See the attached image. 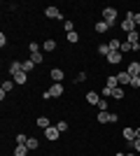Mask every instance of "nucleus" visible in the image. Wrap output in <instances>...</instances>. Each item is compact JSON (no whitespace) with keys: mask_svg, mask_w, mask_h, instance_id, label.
<instances>
[{"mask_svg":"<svg viewBox=\"0 0 140 156\" xmlns=\"http://www.w3.org/2000/svg\"><path fill=\"white\" fill-rule=\"evenodd\" d=\"M133 21H135V23H140V12H138V14H133Z\"/></svg>","mask_w":140,"mask_h":156,"instance_id":"ea45409f","label":"nucleus"},{"mask_svg":"<svg viewBox=\"0 0 140 156\" xmlns=\"http://www.w3.org/2000/svg\"><path fill=\"white\" fill-rule=\"evenodd\" d=\"M49 77H52L54 82H63V70H61V68H54V70L49 72Z\"/></svg>","mask_w":140,"mask_h":156,"instance_id":"9b49d317","label":"nucleus"},{"mask_svg":"<svg viewBox=\"0 0 140 156\" xmlns=\"http://www.w3.org/2000/svg\"><path fill=\"white\" fill-rule=\"evenodd\" d=\"M103 96H105V98H112V89H110V86H103Z\"/></svg>","mask_w":140,"mask_h":156,"instance_id":"4c0bfd02","label":"nucleus"},{"mask_svg":"<svg viewBox=\"0 0 140 156\" xmlns=\"http://www.w3.org/2000/svg\"><path fill=\"white\" fill-rule=\"evenodd\" d=\"M98 124H112V121H119V117L117 114H112V112H98Z\"/></svg>","mask_w":140,"mask_h":156,"instance_id":"f03ea898","label":"nucleus"},{"mask_svg":"<svg viewBox=\"0 0 140 156\" xmlns=\"http://www.w3.org/2000/svg\"><path fill=\"white\" fill-rule=\"evenodd\" d=\"M35 124H38V128H42V130L52 126V124H49V119H47V117H40V119H38V121H35Z\"/></svg>","mask_w":140,"mask_h":156,"instance_id":"a211bd4d","label":"nucleus"},{"mask_svg":"<svg viewBox=\"0 0 140 156\" xmlns=\"http://www.w3.org/2000/svg\"><path fill=\"white\" fill-rule=\"evenodd\" d=\"M77 40H80L77 33H68V42H77Z\"/></svg>","mask_w":140,"mask_h":156,"instance_id":"c9c22d12","label":"nucleus"},{"mask_svg":"<svg viewBox=\"0 0 140 156\" xmlns=\"http://www.w3.org/2000/svg\"><path fill=\"white\" fill-rule=\"evenodd\" d=\"M107 30H110V23H105V21L100 19L98 23H96V33H107Z\"/></svg>","mask_w":140,"mask_h":156,"instance_id":"f3484780","label":"nucleus"},{"mask_svg":"<svg viewBox=\"0 0 140 156\" xmlns=\"http://www.w3.org/2000/svg\"><path fill=\"white\" fill-rule=\"evenodd\" d=\"M87 103H89V105H98V103H100V98H98V93H93V91H89V93H87Z\"/></svg>","mask_w":140,"mask_h":156,"instance_id":"4468645a","label":"nucleus"},{"mask_svg":"<svg viewBox=\"0 0 140 156\" xmlns=\"http://www.w3.org/2000/svg\"><path fill=\"white\" fill-rule=\"evenodd\" d=\"M124 156H135V151H133V154H124Z\"/></svg>","mask_w":140,"mask_h":156,"instance_id":"79ce46f5","label":"nucleus"},{"mask_svg":"<svg viewBox=\"0 0 140 156\" xmlns=\"http://www.w3.org/2000/svg\"><path fill=\"white\" fill-rule=\"evenodd\" d=\"M103 21L114 26V21H117V9L114 7H103Z\"/></svg>","mask_w":140,"mask_h":156,"instance_id":"f257e3e1","label":"nucleus"},{"mask_svg":"<svg viewBox=\"0 0 140 156\" xmlns=\"http://www.w3.org/2000/svg\"><path fill=\"white\" fill-rule=\"evenodd\" d=\"M14 140H16V144H26V142H28V135H23V133H19V135L14 137Z\"/></svg>","mask_w":140,"mask_h":156,"instance_id":"cd10ccee","label":"nucleus"},{"mask_svg":"<svg viewBox=\"0 0 140 156\" xmlns=\"http://www.w3.org/2000/svg\"><path fill=\"white\" fill-rule=\"evenodd\" d=\"M63 30H66V33H75V23L70 19H66V21H63Z\"/></svg>","mask_w":140,"mask_h":156,"instance_id":"412c9836","label":"nucleus"},{"mask_svg":"<svg viewBox=\"0 0 140 156\" xmlns=\"http://www.w3.org/2000/svg\"><path fill=\"white\" fill-rule=\"evenodd\" d=\"M12 86H14V82H2V91L9 93V91H12Z\"/></svg>","mask_w":140,"mask_h":156,"instance_id":"7c9ffc66","label":"nucleus"},{"mask_svg":"<svg viewBox=\"0 0 140 156\" xmlns=\"http://www.w3.org/2000/svg\"><path fill=\"white\" fill-rule=\"evenodd\" d=\"M33 68H35V63H33L31 58H28V61H23V72H31Z\"/></svg>","mask_w":140,"mask_h":156,"instance_id":"a878e982","label":"nucleus"},{"mask_svg":"<svg viewBox=\"0 0 140 156\" xmlns=\"http://www.w3.org/2000/svg\"><path fill=\"white\" fill-rule=\"evenodd\" d=\"M121 28H124V30H126V33H133V30H135V21H133V12H128V14H126V19L121 21Z\"/></svg>","mask_w":140,"mask_h":156,"instance_id":"7ed1b4c3","label":"nucleus"},{"mask_svg":"<svg viewBox=\"0 0 140 156\" xmlns=\"http://www.w3.org/2000/svg\"><path fill=\"white\" fill-rule=\"evenodd\" d=\"M119 51H121V54H126V51H133V44H131V42H121Z\"/></svg>","mask_w":140,"mask_h":156,"instance_id":"5701e85b","label":"nucleus"},{"mask_svg":"<svg viewBox=\"0 0 140 156\" xmlns=\"http://www.w3.org/2000/svg\"><path fill=\"white\" fill-rule=\"evenodd\" d=\"M121 98H124V89H121V86L112 89V100H121Z\"/></svg>","mask_w":140,"mask_h":156,"instance_id":"6ab92c4d","label":"nucleus"},{"mask_svg":"<svg viewBox=\"0 0 140 156\" xmlns=\"http://www.w3.org/2000/svg\"><path fill=\"white\" fill-rule=\"evenodd\" d=\"M75 82H77V84H82V82H87V72H80V75H77V79H75Z\"/></svg>","mask_w":140,"mask_h":156,"instance_id":"e433bc0d","label":"nucleus"},{"mask_svg":"<svg viewBox=\"0 0 140 156\" xmlns=\"http://www.w3.org/2000/svg\"><path fill=\"white\" fill-rule=\"evenodd\" d=\"M38 144H40V142H38V140H35V137H28V142H26V147H28V149H31V151H33V149H38Z\"/></svg>","mask_w":140,"mask_h":156,"instance_id":"b1692460","label":"nucleus"},{"mask_svg":"<svg viewBox=\"0 0 140 156\" xmlns=\"http://www.w3.org/2000/svg\"><path fill=\"white\" fill-rule=\"evenodd\" d=\"M105 58H107V63H110V65H117V63H121V51H110Z\"/></svg>","mask_w":140,"mask_h":156,"instance_id":"423d86ee","label":"nucleus"},{"mask_svg":"<svg viewBox=\"0 0 140 156\" xmlns=\"http://www.w3.org/2000/svg\"><path fill=\"white\" fill-rule=\"evenodd\" d=\"M128 86H133V89H140V77H131V84Z\"/></svg>","mask_w":140,"mask_h":156,"instance_id":"473e14b6","label":"nucleus"},{"mask_svg":"<svg viewBox=\"0 0 140 156\" xmlns=\"http://www.w3.org/2000/svg\"><path fill=\"white\" fill-rule=\"evenodd\" d=\"M121 135H124V140H126V142H133V140H135V130H133V128H124V133H121Z\"/></svg>","mask_w":140,"mask_h":156,"instance_id":"f8f14e48","label":"nucleus"},{"mask_svg":"<svg viewBox=\"0 0 140 156\" xmlns=\"http://www.w3.org/2000/svg\"><path fill=\"white\" fill-rule=\"evenodd\" d=\"M28 151H31V149H28L26 144H16V149H14V156H28Z\"/></svg>","mask_w":140,"mask_h":156,"instance_id":"ddd939ff","label":"nucleus"},{"mask_svg":"<svg viewBox=\"0 0 140 156\" xmlns=\"http://www.w3.org/2000/svg\"><path fill=\"white\" fill-rule=\"evenodd\" d=\"M138 40H140V37H138V33L133 30V33H128V40H126V42H131V44H138Z\"/></svg>","mask_w":140,"mask_h":156,"instance_id":"393cba45","label":"nucleus"},{"mask_svg":"<svg viewBox=\"0 0 140 156\" xmlns=\"http://www.w3.org/2000/svg\"><path fill=\"white\" fill-rule=\"evenodd\" d=\"M42 49H45V51H54V49H56V40H47L45 44H42Z\"/></svg>","mask_w":140,"mask_h":156,"instance_id":"aec40b11","label":"nucleus"},{"mask_svg":"<svg viewBox=\"0 0 140 156\" xmlns=\"http://www.w3.org/2000/svg\"><path fill=\"white\" fill-rule=\"evenodd\" d=\"M12 82H14V84H21V86H23V84L28 82V72H19V75H14Z\"/></svg>","mask_w":140,"mask_h":156,"instance_id":"9d476101","label":"nucleus"},{"mask_svg":"<svg viewBox=\"0 0 140 156\" xmlns=\"http://www.w3.org/2000/svg\"><path fill=\"white\" fill-rule=\"evenodd\" d=\"M128 144H131V147H133V151H138V154H140V140H138V137H135L133 142H128Z\"/></svg>","mask_w":140,"mask_h":156,"instance_id":"72a5a7b5","label":"nucleus"},{"mask_svg":"<svg viewBox=\"0 0 140 156\" xmlns=\"http://www.w3.org/2000/svg\"><path fill=\"white\" fill-rule=\"evenodd\" d=\"M107 47H110V51H119L121 42H119V40H110V42H107Z\"/></svg>","mask_w":140,"mask_h":156,"instance_id":"4be33fe9","label":"nucleus"},{"mask_svg":"<svg viewBox=\"0 0 140 156\" xmlns=\"http://www.w3.org/2000/svg\"><path fill=\"white\" fill-rule=\"evenodd\" d=\"M135 137H138V140H140V128H135Z\"/></svg>","mask_w":140,"mask_h":156,"instance_id":"a19ab883","label":"nucleus"},{"mask_svg":"<svg viewBox=\"0 0 140 156\" xmlns=\"http://www.w3.org/2000/svg\"><path fill=\"white\" fill-rule=\"evenodd\" d=\"M28 49H31V54H38V51H40V44H38V42H31Z\"/></svg>","mask_w":140,"mask_h":156,"instance_id":"c756f323","label":"nucleus"},{"mask_svg":"<svg viewBox=\"0 0 140 156\" xmlns=\"http://www.w3.org/2000/svg\"><path fill=\"white\" fill-rule=\"evenodd\" d=\"M19 72H23V63H21V61H12V63H9V75H19Z\"/></svg>","mask_w":140,"mask_h":156,"instance_id":"39448f33","label":"nucleus"},{"mask_svg":"<svg viewBox=\"0 0 140 156\" xmlns=\"http://www.w3.org/2000/svg\"><path fill=\"white\" fill-rule=\"evenodd\" d=\"M105 86H110V89H117V86H119V79L114 77V75H110V77L105 79Z\"/></svg>","mask_w":140,"mask_h":156,"instance_id":"dca6fc26","label":"nucleus"},{"mask_svg":"<svg viewBox=\"0 0 140 156\" xmlns=\"http://www.w3.org/2000/svg\"><path fill=\"white\" fill-rule=\"evenodd\" d=\"M56 128H59L61 133H66V130H68V121H59V124H56Z\"/></svg>","mask_w":140,"mask_h":156,"instance_id":"2f4dec72","label":"nucleus"},{"mask_svg":"<svg viewBox=\"0 0 140 156\" xmlns=\"http://www.w3.org/2000/svg\"><path fill=\"white\" fill-rule=\"evenodd\" d=\"M31 61H33L35 65H38V63H42V51H38V54H31Z\"/></svg>","mask_w":140,"mask_h":156,"instance_id":"bb28decb","label":"nucleus"},{"mask_svg":"<svg viewBox=\"0 0 140 156\" xmlns=\"http://www.w3.org/2000/svg\"><path fill=\"white\" fill-rule=\"evenodd\" d=\"M98 112H107V100H100L98 103Z\"/></svg>","mask_w":140,"mask_h":156,"instance_id":"f704fd0d","label":"nucleus"},{"mask_svg":"<svg viewBox=\"0 0 140 156\" xmlns=\"http://www.w3.org/2000/svg\"><path fill=\"white\" fill-rule=\"evenodd\" d=\"M7 44V37H5V33H0V47H5Z\"/></svg>","mask_w":140,"mask_h":156,"instance_id":"58836bf2","label":"nucleus"},{"mask_svg":"<svg viewBox=\"0 0 140 156\" xmlns=\"http://www.w3.org/2000/svg\"><path fill=\"white\" fill-rule=\"evenodd\" d=\"M49 91H52V96H54V98H61V96H63V84H61V82H54Z\"/></svg>","mask_w":140,"mask_h":156,"instance_id":"6e6552de","label":"nucleus"},{"mask_svg":"<svg viewBox=\"0 0 140 156\" xmlns=\"http://www.w3.org/2000/svg\"><path fill=\"white\" fill-rule=\"evenodd\" d=\"M45 16H47V19H61V9H59V7H47Z\"/></svg>","mask_w":140,"mask_h":156,"instance_id":"0eeeda50","label":"nucleus"},{"mask_svg":"<svg viewBox=\"0 0 140 156\" xmlns=\"http://www.w3.org/2000/svg\"><path fill=\"white\" fill-rule=\"evenodd\" d=\"M117 79H119V84H131V75H128L126 70L119 72V75H117Z\"/></svg>","mask_w":140,"mask_h":156,"instance_id":"2eb2a0df","label":"nucleus"},{"mask_svg":"<svg viewBox=\"0 0 140 156\" xmlns=\"http://www.w3.org/2000/svg\"><path fill=\"white\" fill-rule=\"evenodd\" d=\"M61 135V130L56 128V126H49V128H45V137L49 140V142H54V140H59Z\"/></svg>","mask_w":140,"mask_h":156,"instance_id":"20e7f679","label":"nucleus"},{"mask_svg":"<svg viewBox=\"0 0 140 156\" xmlns=\"http://www.w3.org/2000/svg\"><path fill=\"white\" fill-rule=\"evenodd\" d=\"M98 54L100 56H107V54H110V47L107 44H98Z\"/></svg>","mask_w":140,"mask_h":156,"instance_id":"c85d7f7f","label":"nucleus"},{"mask_svg":"<svg viewBox=\"0 0 140 156\" xmlns=\"http://www.w3.org/2000/svg\"><path fill=\"white\" fill-rule=\"evenodd\" d=\"M126 72L131 75V77H140V63H128V68H126Z\"/></svg>","mask_w":140,"mask_h":156,"instance_id":"1a4fd4ad","label":"nucleus"}]
</instances>
